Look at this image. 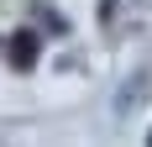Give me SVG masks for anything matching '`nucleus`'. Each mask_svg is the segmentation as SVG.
I'll use <instances>...</instances> for the list:
<instances>
[{"mask_svg":"<svg viewBox=\"0 0 152 147\" xmlns=\"http://www.w3.org/2000/svg\"><path fill=\"white\" fill-rule=\"evenodd\" d=\"M11 58L21 63V68H31V63H37V37H31V32H16V42H11Z\"/></svg>","mask_w":152,"mask_h":147,"instance_id":"f257e3e1","label":"nucleus"}]
</instances>
